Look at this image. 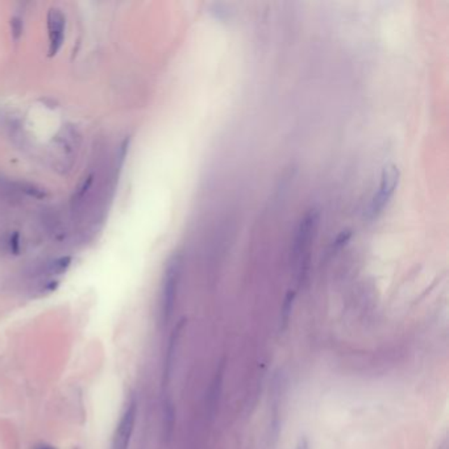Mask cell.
<instances>
[{
	"label": "cell",
	"mask_w": 449,
	"mask_h": 449,
	"mask_svg": "<svg viewBox=\"0 0 449 449\" xmlns=\"http://www.w3.org/2000/svg\"><path fill=\"white\" fill-rule=\"evenodd\" d=\"M36 449H56L54 447H52V446H48V444H41V446H38V447H36Z\"/></svg>",
	"instance_id": "30bf717a"
},
{
	"label": "cell",
	"mask_w": 449,
	"mask_h": 449,
	"mask_svg": "<svg viewBox=\"0 0 449 449\" xmlns=\"http://www.w3.org/2000/svg\"><path fill=\"white\" fill-rule=\"evenodd\" d=\"M70 264H72L70 257H61V258H58V260H56V261H53L50 264L49 271H50V274H62L69 269Z\"/></svg>",
	"instance_id": "8992f818"
},
{
	"label": "cell",
	"mask_w": 449,
	"mask_h": 449,
	"mask_svg": "<svg viewBox=\"0 0 449 449\" xmlns=\"http://www.w3.org/2000/svg\"><path fill=\"white\" fill-rule=\"evenodd\" d=\"M10 249H11V252L15 253V255L19 253V251H20V236H19V233H13V236H11V239H10Z\"/></svg>",
	"instance_id": "ba28073f"
},
{
	"label": "cell",
	"mask_w": 449,
	"mask_h": 449,
	"mask_svg": "<svg viewBox=\"0 0 449 449\" xmlns=\"http://www.w3.org/2000/svg\"><path fill=\"white\" fill-rule=\"evenodd\" d=\"M181 270H182V261L178 255H174L166 267L165 276H164V283H162L161 315H162V320L165 323L169 322L173 310H174L178 286H180V279H181Z\"/></svg>",
	"instance_id": "6da1fadb"
},
{
	"label": "cell",
	"mask_w": 449,
	"mask_h": 449,
	"mask_svg": "<svg viewBox=\"0 0 449 449\" xmlns=\"http://www.w3.org/2000/svg\"><path fill=\"white\" fill-rule=\"evenodd\" d=\"M65 16L60 10H52L48 16L49 54L56 56L60 50L65 37Z\"/></svg>",
	"instance_id": "5b68a950"
},
{
	"label": "cell",
	"mask_w": 449,
	"mask_h": 449,
	"mask_svg": "<svg viewBox=\"0 0 449 449\" xmlns=\"http://www.w3.org/2000/svg\"><path fill=\"white\" fill-rule=\"evenodd\" d=\"M400 182V171L397 166L390 165L388 168H385L382 171V177H381V183L378 187V191L375 195L370 207H369V218H377L385 206L388 205L391 199V196L394 194L397 186Z\"/></svg>",
	"instance_id": "7a4b0ae2"
},
{
	"label": "cell",
	"mask_w": 449,
	"mask_h": 449,
	"mask_svg": "<svg viewBox=\"0 0 449 449\" xmlns=\"http://www.w3.org/2000/svg\"><path fill=\"white\" fill-rule=\"evenodd\" d=\"M351 237H352V231L351 230H345V231L340 232V235L338 236V239L335 242V246L336 248H340L342 245L348 243L351 240Z\"/></svg>",
	"instance_id": "52a82bcc"
},
{
	"label": "cell",
	"mask_w": 449,
	"mask_h": 449,
	"mask_svg": "<svg viewBox=\"0 0 449 449\" xmlns=\"http://www.w3.org/2000/svg\"><path fill=\"white\" fill-rule=\"evenodd\" d=\"M136 415H137V406H136V402L132 401L127 406L119 425L116 428L112 449L129 448V443L132 439L134 423H136Z\"/></svg>",
	"instance_id": "277c9868"
},
{
	"label": "cell",
	"mask_w": 449,
	"mask_h": 449,
	"mask_svg": "<svg viewBox=\"0 0 449 449\" xmlns=\"http://www.w3.org/2000/svg\"><path fill=\"white\" fill-rule=\"evenodd\" d=\"M319 220V215L316 211H310L301 221L297 237H295V245H294V257L301 261V274H306V269L308 264L307 251L310 248L313 233L315 232L316 224Z\"/></svg>",
	"instance_id": "3957f363"
},
{
	"label": "cell",
	"mask_w": 449,
	"mask_h": 449,
	"mask_svg": "<svg viewBox=\"0 0 449 449\" xmlns=\"http://www.w3.org/2000/svg\"><path fill=\"white\" fill-rule=\"evenodd\" d=\"M297 449H310V447H308V443H307V440H306V439L299 440V443H298V446H297Z\"/></svg>",
	"instance_id": "9c48e42d"
}]
</instances>
